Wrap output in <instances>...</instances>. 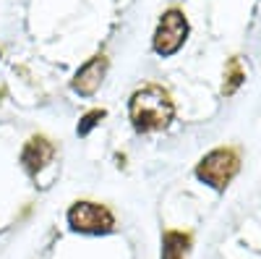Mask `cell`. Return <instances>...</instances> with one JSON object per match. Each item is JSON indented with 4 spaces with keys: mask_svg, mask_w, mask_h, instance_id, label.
Masks as SVG:
<instances>
[{
    "mask_svg": "<svg viewBox=\"0 0 261 259\" xmlns=\"http://www.w3.org/2000/svg\"><path fill=\"white\" fill-rule=\"evenodd\" d=\"M128 118L139 134L162 131L175 118V102L162 84H141L128 100Z\"/></svg>",
    "mask_w": 261,
    "mask_h": 259,
    "instance_id": "1",
    "label": "cell"
},
{
    "mask_svg": "<svg viewBox=\"0 0 261 259\" xmlns=\"http://www.w3.org/2000/svg\"><path fill=\"white\" fill-rule=\"evenodd\" d=\"M241 170V149L235 147H217L206 152L196 165V178L212 186L214 191H225Z\"/></svg>",
    "mask_w": 261,
    "mask_h": 259,
    "instance_id": "2",
    "label": "cell"
},
{
    "mask_svg": "<svg viewBox=\"0 0 261 259\" xmlns=\"http://www.w3.org/2000/svg\"><path fill=\"white\" fill-rule=\"evenodd\" d=\"M188 18L180 8H167L160 18V24L154 29V39H151V48H154L157 55L162 58H170V55H175L183 45H186V39H188Z\"/></svg>",
    "mask_w": 261,
    "mask_h": 259,
    "instance_id": "3",
    "label": "cell"
},
{
    "mask_svg": "<svg viewBox=\"0 0 261 259\" xmlns=\"http://www.w3.org/2000/svg\"><path fill=\"white\" fill-rule=\"evenodd\" d=\"M68 225L76 233L105 236L115 230V215L99 202H76L68 209Z\"/></svg>",
    "mask_w": 261,
    "mask_h": 259,
    "instance_id": "4",
    "label": "cell"
},
{
    "mask_svg": "<svg viewBox=\"0 0 261 259\" xmlns=\"http://www.w3.org/2000/svg\"><path fill=\"white\" fill-rule=\"evenodd\" d=\"M107 68H110V60H107V55H102V53L92 55V58L76 71V76H73V81H71V89L79 92V95H84V97L94 95V92L99 89L102 79L107 76Z\"/></svg>",
    "mask_w": 261,
    "mask_h": 259,
    "instance_id": "5",
    "label": "cell"
},
{
    "mask_svg": "<svg viewBox=\"0 0 261 259\" xmlns=\"http://www.w3.org/2000/svg\"><path fill=\"white\" fill-rule=\"evenodd\" d=\"M53 157H55V144L42 134L29 136V142L21 149V165H24V170L29 176H37L42 168H47V162Z\"/></svg>",
    "mask_w": 261,
    "mask_h": 259,
    "instance_id": "6",
    "label": "cell"
},
{
    "mask_svg": "<svg viewBox=\"0 0 261 259\" xmlns=\"http://www.w3.org/2000/svg\"><path fill=\"white\" fill-rule=\"evenodd\" d=\"M193 244L188 230H165L162 233V259H186Z\"/></svg>",
    "mask_w": 261,
    "mask_h": 259,
    "instance_id": "7",
    "label": "cell"
},
{
    "mask_svg": "<svg viewBox=\"0 0 261 259\" xmlns=\"http://www.w3.org/2000/svg\"><path fill=\"white\" fill-rule=\"evenodd\" d=\"M246 81V68H243V63L238 55H232L227 60V66H225V81H222V95L230 97L235 95L238 89H241V84Z\"/></svg>",
    "mask_w": 261,
    "mask_h": 259,
    "instance_id": "8",
    "label": "cell"
},
{
    "mask_svg": "<svg viewBox=\"0 0 261 259\" xmlns=\"http://www.w3.org/2000/svg\"><path fill=\"white\" fill-rule=\"evenodd\" d=\"M105 115H107V113L102 110V107H99V110H89V113H86V115L79 121V126H76V134H79V136H86V134H89V131H92V128H94V126H97V123H99Z\"/></svg>",
    "mask_w": 261,
    "mask_h": 259,
    "instance_id": "9",
    "label": "cell"
}]
</instances>
